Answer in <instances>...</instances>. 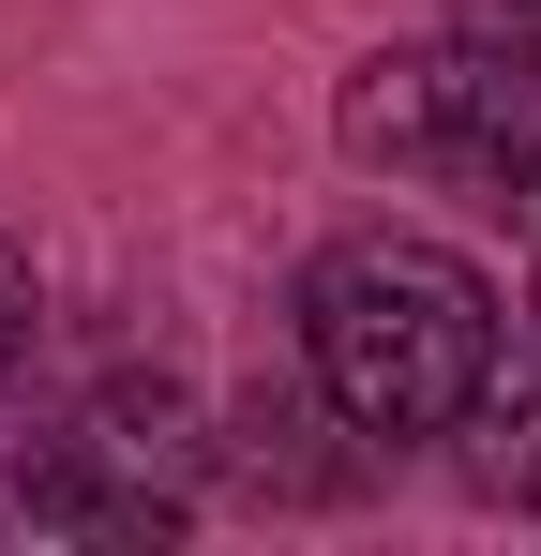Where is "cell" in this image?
I'll use <instances>...</instances> for the list:
<instances>
[{
    "instance_id": "7",
    "label": "cell",
    "mask_w": 541,
    "mask_h": 556,
    "mask_svg": "<svg viewBox=\"0 0 541 556\" xmlns=\"http://www.w3.org/2000/svg\"><path fill=\"white\" fill-rule=\"evenodd\" d=\"M527 301H541V286H527Z\"/></svg>"
},
{
    "instance_id": "6",
    "label": "cell",
    "mask_w": 541,
    "mask_h": 556,
    "mask_svg": "<svg viewBox=\"0 0 541 556\" xmlns=\"http://www.w3.org/2000/svg\"><path fill=\"white\" fill-rule=\"evenodd\" d=\"M466 30H512V46H541V0H466Z\"/></svg>"
},
{
    "instance_id": "3",
    "label": "cell",
    "mask_w": 541,
    "mask_h": 556,
    "mask_svg": "<svg viewBox=\"0 0 541 556\" xmlns=\"http://www.w3.org/2000/svg\"><path fill=\"white\" fill-rule=\"evenodd\" d=\"M451 437H466V496L541 511V301H527V316H496V346H481V376H466Z\"/></svg>"
},
{
    "instance_id": "4",
    "label": "cell",
    "mask_w": 541,
    "mask_h": 556,
    "mask_svg": "<svg viewBox=\"0 0 541 556\" xmlns=\"http://www.w3.org/2000/svg\"><path fill=\"white\" fill-rule=\"evenodd\" d=\"M316 437H347L316 376H301V391H256V406H241V481H286V496H316V481H331V466H316Z\"/></svg>"
},
{
    "instance_id": "2",
    "label": "cell",
    "mask_w": 541,
    "mask_h": 556,
    "mask_svg": "<svg viewBox=\"0 0 541 556\" xmlns=\"http://www.w3.org/2000/svg\"><path fill=\"white\" fill-rule=\"evenodd\" d=\"M331 136L376 181H437V195H541V46L512 30H437V46H376L347 91H331Z\"/></svg>"
},
{
    "instance_id": "1",
    "label": "cell",
    "mask_w": 541,
    "mask_h": 556,
    "mask_svg": "<svg viewBox=\"0 0 541 556\" xmlns=\"http://www.w3.org/2000/svg\"><path fill=\"white\" fill-rule=\"evenodd\" d=\"M286 316H301V376L331 391V421H347L361 452L451 437L466 376L496 346V286L466 271L451 241H422V226H347V241H316V271H301Z\"/></svg>"
},
{
    "instance_id": "5",
    "label": "cell",
    "mask_w": 541,
    "mask_h": 556,
    "mask_svg": "<svg viewBox=\"0 0 541 556\" xmlns=\"http://www.w3.org/2000/svg\"><path fill=\"white\" fill-rule=\"evenodd\" d=\"M30 331H46V286H30V256L0 241V406H15V376H30Z\"/></svg>"
}]
</instances>
